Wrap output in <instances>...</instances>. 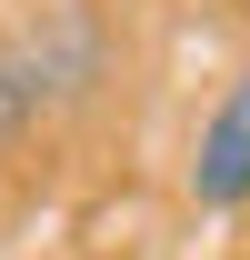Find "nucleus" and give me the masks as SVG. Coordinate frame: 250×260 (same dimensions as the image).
I'll use <instances>...</instances> for the list:
<instances>
[{"mask_svg":"<svg viewBox=\"0 0 250 260\" xmlns=\"http://www.w3.org/2000/svg\"><path fill=\"white\" fill-rule=\"evenodd\" d=\"M180 190H190V210H210V220L250 210V60L210 90L200 130H190V170H180Z\"/></svg>","mask_w":250,"mask_h":260,"instance_id":"1","label":"nucleus"},{"mask_svg":"<svg viewBox=\"0 0 250 260\" xmlns=\"http://www.w3.org/2000/svg\"><path fill=\"white\" fill-rule=\"evenodd\" d=\"M20 40H30L40 80H50V110H70V100H90L100 80H110V50H100V20L80 10V0H40L30 20H20Z\"/></svg>","mask_w":250,"mask_h":260,"instance_id":"2","label":"nucleus"},{"mask_svg":"<svg viewBox=\"0 0 250 260\" xmlns=\"http://www.w3.org/2000/svg\"><path fill=\"white\" fill-rule=\"evenodd\" d=\"M40 120H50V80H40L30 40H20V20H10V30H0V150H20Z\"/></svg>","mask_w":250,"mask_h":260,"instance_id":"3","label":"nucleus"}]
</instances>
